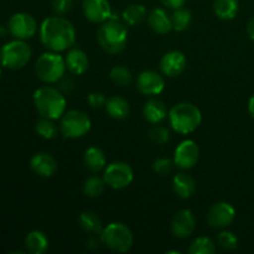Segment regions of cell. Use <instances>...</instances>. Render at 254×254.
<instances>
[{"instance_id":"29","label":"cell","mask_w":254,"mask_h":254,"mask_svg":"<svg viewBox=\"0 0 254 254\" xmlns=\"http://www.w3.org/2000/svg\"><path fill=\"white\" fill-rule=\"evenodd\" d=\"M35 130L39 134L41 138L47 139H54L56 138L57 134H59L60 128L57 127V124L55 123V119L45 118V117H41V119L36 122V126H35Z\"/></svg>"},{"instance_id":"24","label":"cell","mask_w":254,"mask_h":254,"mask_svg":"<svg viewBox=\"0 0 254 254\" xmlns=\"http://www.w3.org/2000/svg\"><path fill=\"white\" fill-rule=\"evenodd\" d=\"M25 247L32 254H44L49 250V238L41 231H31L25 238Z\"/></svg>"},{"instance_id":"37","label":"cell","mask_w":254,"mask_h":254,"mask_svg":"<svg viewBox=\"0 0 254 254\" xmlns=\"http://www.w3.org/2000/svg\"><path fill=\"white\" fill-rule=\"evenodd\" d=\"M87 102H88L89 106L94 109H99L102 107H106L107 98L104 97L103 93H99V92H93V93L88 94L87 97Z\"/></svg>"},{"instance_id":"20","label":"cell","mask_w":254,"mask_h":254,"mask_svg":"<svg viewBox=\"0 0 254 254\" xmlns=\"http://www.w3.org/2000/svg\"><path fill=\"white\" fill-rule=\"evenodd\" d=\"M143 116L146 122L151 124H159L169 116L165 103L160 99L150 98L143 107Z\"/></svg>"},{"instance_id":"39","label":"cell","mask_w":254,"mask_h":254,"mask_svg":"<svg viewBox=\"0 0 254 254\" xmlns=\"http://www.w3.org/2000/svg\"><path fill=\"white\" fill-rule=\"evenodd\" d=\"M247 34H248V36H250V39L253 40V41H254V16L251 17L250 21H248Z\"/></svg>"},{"instance_id":"26","label":"cell","mask_w":254,"mask_h":254,"mask_svg":"<svg viewBox=\"0 0 254 254\" xmlns=\"http://www.w3.org/2000/svg\"><path fill=\"white\" fill-rule=\"evenodd\" d=\"M122 17L126 25L135 26L146 17V7L143 4H131L123 10Z\"/></svg>"},{"instance_id":"34","label":"cell","mask_w":254,"mask_h":254,"mask_svg":"<svg viewBox=\"0 0 254 254\" xmlns=\"http://www.w3.org/2000/svg\"><path fill=\"white\" fill-rule=\"evenodd\" d=\"M149 139L156 145H164V144L170 140V131L165 127L156 126L149 133Z\"/></svg>"},{"instance_id":"16","label":"cell","mask_w":254,"mask_h":254,"mask_svg":"<svg viewBox=\"0 0 254 254\" xmlns=\"http://www.w3.org/2000/svg\"><path fill=\"white\" fill-rule=\"evenodd\" d=\"M83 12L87 20L93 24H103L111 19L112 7L108 0H84Z\"/></svg>"},{"instance_id":"21","label":"cell","mask_w":254,"mask_h":254,"mask_svg":"<svg viewBox=\"0 0 254 254\" xmlns=\"http://www.w3.org/2000/svg\"><path fill=\"white\" fill-rule=\"evenodd\" d=\"M174 192L183 200L191 198L196 192V183L190 175L185 173H179L173 179Z\"/></svg>"},{"instance_id":"15","label":"cell","mask_w":254,"mask_h":254,"mask_svg":"<svg viewBox=\"0 0 254 254\" xmlns=\"http://www.w3.org/2000/svg\"><path fill=\"white\" fill-rule=\"evenodd\" d=\"M188 60L186 56L179 50H173L169 51L161 57L160 61V69L164 76L168 77H176L180 76L186 68Z\"/></svg>"},{"instance_id":"33","label":"cell","mask_w":254,"mask_h":254,"mask_svg":"<svg viewBox=\"0 0 254 254\" xmlns=\"http://www.w3.org/2000/svg\"><path fill=\"white\" fill-rule=\"evenodd\" d=\"M217 243L222 250L235 251L238 247V238L230 231H222L217 237Z\"/></svg>"},{"instance_id":"40","label":"cell","mask_w":254,"mask_h":254,"mask_svg":"<svg viewBox=\"0 0 254 254\" xmlns=\"http://www.w3.org/2000/svg\"><path fill=\"white\" fill-rule=\"evenodd\" d=\"M248 111H250V114L252 116L254 119V94L250 98V102H248Z\"/></svg>"},{"instance_id":"27","label":"cell","mask_w":254,"mask_h":254,"mask_svg":"<svg viewBox=\"0 0 254 254\" xmlns=\"http://www.w3.org/2000/svg\"><path fill=\"white\" fill-rule=\"evenodd\" d=\"M79 225H81L82 230L86 232L92 233V235H101L103 227H102V221L98 216L92 211H86L82 212L79 216Z\"/></svg>"},{"instance_id":"5","label":"cell","mask_w":254,"mask_h":254,"mask_svg":"<svg viewBox=\"0 0 254 254\" xmlns=\"http://www.w3.org/2000/svg\"><path fill=\"white\" fill-rule=\"evenodd\" d=\"M67 69L64 59L59 52L49 51L42 54L35 64V73L45 83H56L64 77Z\"/></svg>"},{"instance_id":"32","label":"cell","mask_w":254,"mask_h":254,"mask_svg":"<svg viewBox=\"0 0 254 254\" xmlns=\"http://www.w3.org/2000/svg\"><path fill=\"white\" fill-rule=\"evenodd\" d=\"M111 76L112 82L118 87H127L131 83V72L128 67L126 66H116L111 69Z\"/></svg>"},{"instance_id":"2","label":"cell","mask_w":254,"mask_h":254,"mask_svg":"<svg viewBox=\"0 0 254 254\" xmlns=\"http://www.w3.org/2000/svg\"><path fill=\"white\" fill-rule=\"evenodd\" d=\"M97 40L107 54L117 55L122 52L128 42V29L126 22L119 21L118 17L112 15L111 19L98 27Z\"/></svg>"},{"instance_id":"6","label":"cell","mask_w":254,"mask_h":254,"mask_svg":"<svg viewBox=\"0 0 254 254\" xmlns=\"http://www.w3.org/2000/svg\"><path fill=\"white\" fill-rule=\"evenodd\" d=\"M101 241L113 252L126 253L133 247L134 237L128 226L122 222H112L102 231Z\"/></svg>"},{"instance_id":"38","label":"cell","mask_w":254,"mask_h":254,"mask_svg":"<svg viewBox=\"0 0 254 254\" xmlns=\"http://www.w3.org/2000/svg\"><path fill=\"white\" fill-rule=\"evenodd\" d=\"M160 2L168 9L175 10L179 9V7H183L185 5L186 0H160Z\"/></svg>"},{"instance_id":"14","label":"cell","mask_w":254,"mask_h":254,"mask_svg":"<svg viewBox=\"0 0 254 254\" xmlns=\"http://www.w3.org/2000/svg\"><path fill=\"white\" fill-rule=\"evenodd\" d=\"M196 228V218L190 210H180L171 220V232L178 238H188Z\"/></svg>"},{"instance_id":"8","label":"cell","mask_w":254,"mask_h":254,"mask_svg":"<svg viewBox=\"0 0 254 254\" xmlns=\"http://www.w3.org/2000/svg\"><path fill=\"white\" fill-rule=\"evenodd\" d=\"M92 122L84 112L78 109L64 112L60 122V131L67 139H77L91 130Z\"/></svg>"},{"instance_id":"18","label":"cell","mask_w":254,"mask_h":254,"mask_svg":"<svg viewBox=\"0 0 254 254\" xmlns=\"http://www.w3.org/2000/svg\"><path fill=\"white\" fill-rule=\"evenodd\" d=\"M64 62H66L67 69L72 74H77V76L83 74L89 67V59L87 54L83 50L77 49V47L68 50L64 57Z\"/></svg>"},{"instance_id":"11","label":"cell","mask_w":254,"mask_h":254,"mask_svg":"<svg viewBox=\"0 0 254 254\" xmlns=\"http://www.w3.org/2000/svg\"><path fill=\"white\" fill-rule=\"evenodd\" d=\"M198 159H200V148L195 141L190 139L181 141L175 149L174 163L183 170L192 169L197 164Z\"/></svg>"},{"instance_id":"4","label":"cell","mask_w":254,"mask_h":254,"mask_svg":"<svg viewBox=\"0 0 254 254\" xmlns=\"http://www.w3.org/2000/svg\"><path fill=\"white\" fill-rule=\"evenodd\" d=\"M169 121L171 128L176 133L186 135L195 131L200 127L202 114L195 104L190 102H181L169 111Z\"/></svg>"},{"instance_id":"28","label":"cell","mask_w":254,"mask_h":254,"mask_svg":"<svg viewBox=\"0 0 254 254\" xmlns=\"http://www.w3.org/2000/svg\"><path fill=\"white\" fill-rule=\"evenodd\" d=\"M192 20V14L186 7H179V9L174 10L171 14V22H173V30L179 32H183L189 29Z\"/></svg>"},{"instance_id":"41","label":"cell","mask_w":254,"mask_h":254,"mask_svg":"<svg viewBox=\"0 0 254 254\" xmlns=\"http://www.w3.org/2000/svg\"><path fill=\"white\" fill-rule=\"evenodd\" d=\"M7 30H9V29H7ZM7 30L5 29L4 26H0V37H2V36H4V35L6 34V31H7Z\"/></svg>"},{"instance_id":"42","label":"cell","mask_w":254,"mask_h":254,"mask_svg":"<svg viewBox=\"0 0 254 254\" xmlns=\"http://www.w3.org/2000/svg\"><path fill=\"white\" fill-rule=\"evenodd\" d=\"M0 76H1V67H0Z\"/></svg>"},{"instance_id":"9","label":"cell","mask_w":254,"mask_h":254,"mask_svg":"<svg viewBox=\"0 0 254 254\" xmlns=\"http://www.w3.org/2000/svg\"><path fill=\"white\" fill-rule=\"evenodd\" d=\"M103 179L109 188L114 190H122L128 188L133 183L134 171L128 163L114 161L106 168Z\"/></svg>"},{"instance_id":"31","label":"cell","mask_w":254,"mask_h":254,"mask_svg":"<svg viewBox=\"0 0 254 254\" xmlns=\"http://www.w3.org/2000/svg\"><path fill=\"white\" fill-rule=\"evenodd\" d=\"M216 252V245L207 237H198L191 242L189 247L190 254H213Z\"/></svg>"},{"instance_id":"13","label":"cell","mask_w":254,"mask_h":254,"mask_svg":"<svg viewBox=\"0 0 254 254\" xmlns=\"http://www.w3.org/2000/svg\"><path fill=\"white\" fill-rule=\"evenodd\" d=\"M165 88L163 76L156 71H143L136 79V89L144 96H158Z\"/></svg>"},{"instance_id":"30","label":"cell","mask_w":254,"mask_h":254,"mask_svg":"<svg viewBox=\"0 0 254 254\" xmlns=\"http://www.w3.org/2000/svg\"><path fill=\"white\" fill-rule=\"evenodd\" d=\"M106 181L103 178L91 176L83 184V192L88 197H99L106 190Z\"/></svg>"},{"instance_id":"35","label":"cell","mask_w":254,"mask_h":254,"mask_svg":"<svg viewBox=\"0 0 254 254\" xmlns=\"http://www.w3.org/2000/svg\"><path fill=\"white\" fill-rule=\"evenodd\" d=\"M174 165H175V163H174V160H171V159L159 158L153 163V170L154 173L158 174V175L164 176L171 173Z\"/></svg>"},{"instance_id":"12","label":"cell","mask_w":254,"mask_h":254,"mask_svg":"<svg viewBox=\"0 0 254 254\" xmlns=\"http://www.w3.org/2000/svg\"><path fill=\"white\" fill-rule=\"evenodd\" d=\"M236 218V210L231 203L217 202L210 208L207 213L208 225L216 230H223L232 225Z\"/></svg>"},{"instance_id":"23","label":"cell","mask_w":254,"mask_h":254,"mask_svg":"<svg viewBox=\"0 0 254 254\" xmlns=\"http://www.w3.org/2000/svg\"><path fill=\"white\" fill-rule=\"evenodd\" d=\"M84 166L92 173H99L106 168L107 159L104 155L103 150L99 149L98 146H89L83 155Z\"/></svg>"},{"instance_id":"36","label":"cell","mask_w":254,"mask_h":254,"mask_svg":"<svg viewBox=\"0 0 254 254\" xmlns=\"http://www.w3.org/2000/svg\"><path fill=\"white\" fill-rule=\"evenodd\" d=\"M73 7V0H52V10L56 15L64 16Z\"/></svg>"},{"instance_id":"3","label":"cell","mask_w":254,"mask_h":254,"mask_svg":"<svg viewBox=\"0 0 254 254\" xmlns=\"http://www.w3.org/2000/svg\"><path fill=\"white\" fill-rule=\"evenodd\" d=\"M34 104L40 116L56 121L66 112L67 102L60 89L54 87H41L35 91Z\"/></svg>"},{"instance_id":"22","label":"cell","mask_w":254,"mask_h":254,"mask_svg":"<svg viewBox=\"0 0 254 254\" xmlns=\"http://www.w3.org/2000/svg\"><path fill=\"white\" fill-rule=\"evenodd\" d=\"M106 111L111 118L116 121H123L130 113V104L121 96H112L107 99Z\"/></svg>"},{"instance_id":"7","label":"cell","mask_w":254,"mask_h":254,"mask_svg":"<svg viewBox=\"0 0 254 254\" xmlns=\"http://www.w3.org/2000/svg\"><path fill=\"white\" fill-rule=\"evenodd\" d=\"M32 50L25 40H12L2 46L0 51L1 66L9 69H20L29 64Z\"/></svg>"},{"instance_id":"19","label":"cell","mask_w":254,"mask_h":254,"mask_svg":"<svg viewBox=\"0 0 254 254\" xmlns=\"http://www.w3.org/2000/svg\"><path fill=\"white\" fill-rule=\"evenodd\" d=\"M148 24L150 29L159 35H165L173 30L171 15H169L166 10L161 7H155L149 12Z\"/></svg>"},{"instance_id":"25","label":"cell","mask_w":254,"mask_h":254,"mask_svg":"<svg viewBox=\"0 0 254 254\" xmlns=\"http://www.w3.org/2000/svg\"><path fill=\"white\" fill-rule=\"evenodd\" d=\"M238 9H240L238 0H215L213 1V11L222 20L235 19Z\"/></svg>"},{"instance_id":"1","label":"cell","mask_w":254,"mask_h":254,"mask_svg":"<svg viewBox=\"0 0 254 254\" xmlns=\"http://www.w3.org/2000/svg\"><path fill=\"white\" fill-rule=\"evenodd\" d=\"M40 39L49 51H66L76 42V29L66 17L60 15L50 16L41 22Z\"/></svg>"},{"instance_id":"17","label":"cell","mask_w":254,"mask_h":254,"mask_svg":"<svg viewBox=\"0 0 254 254\" xmlns=\"http://www.w3.org/2000/svg\"><path fill=\"white\" fill-rule=\"evenodd\" d=\"M57 160L49 153H37L30 160V169L41 178H51L57 171Z\"/></svg>"},{"instance_id":"10","label":"cell","mask_w":254,"mask_h":254,"mask_svg":"<svg viewBox=\"0 0 254 254\" xmlns=\"http://www.w3.org/2000/svg\"><path fill=\"white\" fill-rule=\"evenodd\" d=\"M9 32L19 40L31 39L37 31V22L29 12H16L7 22Z\"/></svg>"}]
</instances>
